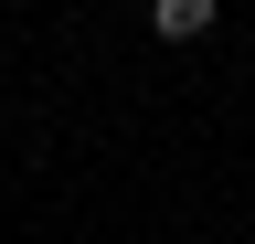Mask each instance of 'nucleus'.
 <instances>
[{
  "mask_svg": "<svg viewBox=\"0 0 255 244\" xmlns=\"http://www.w3.org/2000/svg\"><path fill=\"white\" fill-rule=\"evenodd\" d=\"M149 32L159 43H202L213 32V0H149Z\"/></svg>",
  "mask_w": 255,
  "mask_h": 244,
  "instance_id": "nucleus-1",
  "label": "nucleus"
}]
</instances>
